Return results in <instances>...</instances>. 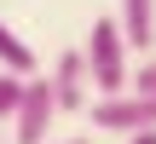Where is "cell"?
Segmentation results:
<instances>
[{"label": "cell", "instance_id": "cell-3", "mask_svg": "<svg viewBox=\"0 0 156 144\" xmlns=\"http://www.w3.org/2000/svg\"><path fill=\"white\" fill-rule=\"evenodd\" d=\"M52 121H58V98H52V81H23V98L12 110V139L17 144H46L52 139Z\"/></svg>", "mask_w": 156, "mask_h": 144}, {"label": "cell", "instance_id": "cell-10", "mask_svg": "<svg viewBox=\"0 0 156 144\" xmlns=\"http://www.w3.org/2000/svg\"><path fill=\"white\" fill-rule=\"evenodd\" d=\"M46 144H87V139H46Z\"/></svg>", "mask_w": 156, "mask_h": 144}, {"label": "cell", "instance_id": "cell-2", "mask_svg": "<svg viewBox=\"0 0 156 144\" xmlns=\"http://www.w3.org/2000/svg\"><path fill=\"white\" fill-rule=\"evenodd\" d=\"M93 127L98 133H139V127H156V87H127V92H104L93 104Z\"/></svg>", "mask_w": 156, "mask_h": 144}, {"label": "cell", "instance_id": "cell-9", "mask_svg": "<svg viewBox=\"0 0 156 144\" xmlns=\"http://www.w3.org/2000/svg\"><path fill=\"white\" fill-rule=\"evenodd\" d=\"M122 144H156V127H139V133H122Z\"/></svg>", "mask_w": 156, "mask_h": 144}, {"label": "cell", "instance_id": "cell-5", "mask_svg": "<svg viewBox=\"0 0 156 144\" xmlns=\"http://www.w3.org/2000/svg\"><path fill=\"white\" fill-rule=\"evenodd\" d=\"M122 35H127V46L133 52H151L156 46V0H122Z\"/></svg>", "mask_w": 156, "mask_h": 144}, {"label": "cell", "instance_id": "cell-8", "mask_svg": "<svg viewBox=\"0 0 156 144\" xmlns=\"http://www.w3.org/2000/svg\"><path fill=\"white\" fill-rule=\"evenodd\" d=\"M133 87H156V46L145 52V63L133 69Z\"/></svg>", "mask_w": 156, "mask_h": 144}, {"label": "cell", "instance_id": "cell-6", "mask_svg": "<svg viewBox=\"0 0 156 144\" xmlns=\"http://www.w3.org/2000/svg\"><path fill=\"white\" fill-rule=\"evenodd\" d=\"M0 69H17V75H35V46L12 29V23H0Z\"/></svg>", "mask_w": 156, "mask_h": 144}, {"label": "cell", "instance_id": "cell-1", "mask_svg": "<svg viewBox=\"0 0 156 144\" xmlns=\"http://www.w3.org/2000/svg\"><path fill=\"white\" fill-rule=\"evenodd\" d=\"M87 75H93V87L98 92H127L133 87V69H127V35H122V23L116 17H98L93 29H87Z\"/></svg>", "mask_w": 156, "mask_h": 144}, {"label": "cell", "instance_id": "cell-7", "mask_svg": "<svg viewBox=\"0 0 156 144\" xmlns=\"http://www.w3.org/2000/svg\"><path fill=\"white\" fill-rule=\"evenodd\" d=\"M23 81H29V75L0 69V121H12V110H17V98H23Z\"/></svg>", "mask_w": 156, "mask_h": 144}, {"label": "cell", "instance_id": "cell-4", "mask_svg": "<svg viewBox=\"0 0 156 144\" xmlns=\"http://www.w3.org/2000/svg\"><path fill=\"white\" fill-rule=\"evenodd\" d=\"M87 87H93V75H87V52H58V63H52V98H58V115H75V110H87Z\"/></svg>", "mask_w": 156, "mask_h": 144}]
</instances>
